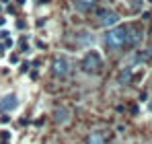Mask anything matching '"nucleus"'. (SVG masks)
<instances>
[{
	"mask_svg": "<svg viewBox=\"0 0 152 144\" xmlns=\"http://www.w3.org/2000/svg\"><path fill=\"white\" fill-rule=\"evenodd\" d=\"M17 105H19V97L15 93H8L0 99V111H12L17 109Z\"/></svg>",
	"mask_w": 152,
	"mask_h": 144,
	"instance_id": "5",
	"label": "nucleus"
},
{
	"mask_svg": "<svg viewBox=\"0 0 152 144\" xmlns=\"http://www.w3.org/2000/svg\"><path fill=\"white\" fill-rule=\"evenodd\" d=\"M142 39V31L140 27H134V25H127V46L126 48H136Z\"/></svg>",
	"mask_w": 152,
	"mask_h": 144,
	"instance_id": "6",
	"label": "nucleus"
},
{
	"mask_svg": "<svg viewBox=\"0 0 152 144\" xmlns=\"http://www.w3.org/2000/svg\"><path fill=\"white\" fill-rule=\"evenodd\" d=\"M72 4H74L76 10H80V12H88L91 8H95L97 0H72Z\"/></svg>",
	"mask_w": 152,
	"mask_h": 144,
	"instance_id": "7",
	"label": "nucleus"
},
{
	"mask_svg": "<svg viewBox=\"0 0 152 144\" xmlns=\"http://www.w3.org/2000/svg\"><path fill=\"white\" fill-rule=\"evenodd\" d=\"M148 56H150V58H152V46H150V48H148Z\"/></svg>",
	"mask_w": 152,
	"mask_h": 144,
	"instance_id": "11",
	"label": "nucleus"
},
{
	"mask_svg": "<svg viewBox=\"0 0 152 144\" xmlns=\"http://www.w3.org/2000/svg\"><path fill=\"white\" fill-rule=\"evenodd\" d=\"M117 21H119V15L115 10H111V8H101L97 12V23L101 27H115Z\"/></svg>",
	"mask_w": 152,
	"mask_h": 144,
	"instance_id": "4",
	"label": "nucleus"
},
{
	"mask_svg": "<svg viewBox=\"0 0 152 144\" xmlns=\"http://www.w3.org/2000/svg\"><path fill=\"white\" fill-rule=\"evenodd\" d=\"M86 144H105V136H103L101 132H93L86 138Z\"/></svg>",
	"mask_w": 152,
	"mask_h": 144,
	"instance_id": "9",
	"label": "nucleus"
},
{
	"mask_svg": "<svg viewBox=\"0 0 152 144\" xmlns=\"http://www.w3.org/2000/svg\"><path fill=\"white\" fill-rule=\"evenodd\" d=\"M70 72H72V62H70L66 56L53 58V62H51V74H53V76L66 78V76H70Z\"/></svg>",
	"mask_w": 152,
	"mask_h": 144,
	"instance_id": "3",
	"label": "nucleus"
},
{
	"mask_svg": "<svg viewBox=\"0 0 152 144\" xmlns=\"http://www.w3.org/2000/svg\"><path fill=\"white\" fill-rule=\"evenodd\" d=\"M105 46L113 51L117 49H124L127 46V25H119V27H113L105 33Z\"/></svg>",
	"mask_w": 152,
	"mask_h": 144,
	"instance_id": "1",
	"label": "nucleus"
},
{
	"mask_svg": "<svg viewBox=\"0 0 152 144\" xmlns=\"http://www.w3.org/2000/svg\"><path fill=\"white\" fill-rule=\"evenodd\" d=\"M80 68H82V72H86V74H99V72L103 70L101 54H99L97 49H88V51L82 56V60H80Z\"/></svg>",
	"mask_w": 152,
	"mask_h": 144,
	"instance_id": "2",
	"label": "nucleus"
},
{
	"mask_svg": "<svg viewBox=\"0 0 152 144\" xmlns=\"http://www.w3.org/2000/svg\"><path fill=\"white\" fill-rule=\"evenodd\" d=\"M53 118H56L58 123H64V121H68V118H70V111H68L66 107H58L56 113H53Z\"/></svg>",
	"mask_w": 152,
	"mask_h": 144,
	"instance_id": "8",
	"label": "nucleus"
},
{
	"mask_svg": "<svg viewBox=\"0 0 152 144\" xmlns=\"http://www.w3.org/2000/svg\"><path fill=\"white\" fill-rule=\"evenodd\" d=\"M129 78H132V68H124L119 74V82H127Z\"/></svg>",
	"mask_w": 152,
	"mask_h": 144,
	"instance_id": "10",
	"label": "nucleus"
}]
</instances>
